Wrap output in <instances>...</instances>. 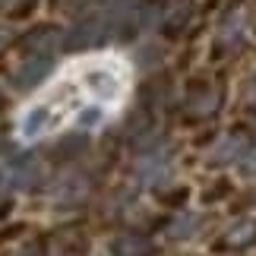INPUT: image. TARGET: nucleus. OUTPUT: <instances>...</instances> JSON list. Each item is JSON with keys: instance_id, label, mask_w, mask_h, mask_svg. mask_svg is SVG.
Wrapping results in <instances>:
<instances>
[{"instance_id": "obj_3", "label": "nucleus", "mask_w": 256, "mask_h": 256, "mask_svg": "<svg viewBox=\"0 0 256 256\" xmlns=\"http://www.w3.org/2000/svg\"><path fill=\"white\" fill-rule=\"evenodd\" d=\"M48 64H51V57H38V60H28V64H22V70L16 73V82L19 86H32L38 76H42L44 70H48Z\"/></svg>"}, {"instance_id": "obj_2", "label": "nucleus", "mask_w": 256, "mask_h": 256, "mask_svg": "<svg viewBox=\"0 0 256 256\" xmlns=\"http://www.w3.org/2000/svg\"><path fill=\"white\" fill-rule=\"evenodd\" d=\"M38 168L42 164L35 158L0 146V186H28L38 177Z\"/></svg>"}, {"instance_id": "obj_1", "label": "nucleus", "mask_w": 256, "mask_h": 256, "mask_svg": "<svg viewBox=\"0 0 256 256\" xmlns=\"http://www.w3.org/2000/svg\"><path fill=\"white\" fill-rule=\"evenodd\" d=\"M130 88V66L114 54H98L70 64L35 98L22 108L16 120V133L22 142L57 133L66 124H80L86 130H98L111 111L124 104Z\"/></svg>"}, {"instance_id": "obj_4", "label": "nucleus", "mask_w": 256, "mask_h": 256, "mask_svg": "<svg viewBox=\"0 0 256 256\" xmlns=\"http://www.w3.org/2000/svg\"><path fill=\"white\" fill-rule=\"evenodd\" d=\"M253 231H256V228H253V222H250V224H240V228H238V231H231V234H228V240H231V244H240V240H250V238H253Z\"/></svg>"}, {"instance_id": "obj_6", "label": "nucleus", "mask_w": 256, "mask_h": 256, "mask_svg": "<svg viewBox=\"0 0 256 256\" xmlns=\"http://www.w3.org/2000/svg\"><path fill=\"white\" fill-rule=\"evenodd\" d=\"M0 42H4V32H0Z\"/></svg>"}, {"instance_id": "obj_5", "label": "nucleus", "mask_w": 256, "mask_h": 256, "mask_svg": "<svg viewBox=\"0 0 256 256\" xmlns=\"http://www.w3.org/2000/svg\"><path fill=\"white\" fill-rule=\"evenodd\" d=\"M244 177H256V152H250L244 162Z\"/></svg>"}]
</instances>
